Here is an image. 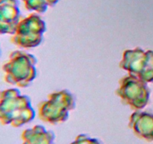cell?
Instances as JSON below:
<instances>
[{
    "label": "cell",
    "instance_id": "obj_10",
    "mask_svg": "<svg viewBox=\"0 0 153 144\" xmlns=\"http://www.w3.org/2000/svg\"><path fill=\"white\" fill-rule=\"evenodd\" d=\"M25 8L29 11L43 14L49 7H54L60 0H22Z\"/></svg>",
    "mask_w": 153,
    "mask_h": 144
},
{
    "label": "cell",
    "instance_id": "obj_8",
    "mask_svg": "<svg viewBox=\"0 0 153 144\" xmlns=\"http://www.w3.org/2000/svg\"><path fill=\"white\" fill-rule=\"evenodd\" d=\"M129 128L141 139L153 141V114L136 110L130 116Z\"/></svg>",
    "mask_w": 153,
    "mask_h": 144
},
{
    "label": "cell",
    "instance_id": "obj_9",
    "mask_svg": "<svg viewBox=\"0 0 153 144\" xmlns=\"http://www.w3.org/2000/svg\"><path fill=\"white\" fill-rule=\"evenodd\" d=\"M22 144H54L55 134L41 125L26 129L22 134Z\"/></svg>",
    "mask_w": 153,
    "mask_h": 144
},
{
    "label": "cell",
    "instance_id": "obj_2",
    "mask_svg": "<svg viewBox=\"0 0 153 144\" xmlns=\"http://www.w3.org/2000/svg\"><path fill=\"white\" fill-rule=\"evenodd\" d=\"M37 60L34 56L22 50H15L2 66L4 80L7 83L26 88L37 76Z\"/></svg>",
    "mask_w": 153,
    "mask_h": 144
},
{
    "label": "cell",
    "instance_id": "obj_3",
    "mask_svg": "<svg viewBox=\"0 0 153 144\" xmlns=\"http://www.w3.org/2000/svg\"><path fill=\"white\" fill-rule=\"evenodd\" d=\"M76 100L73 93L67 89L56 91L48 95V99L37 105L38 115L41 120L52 124L67 121L69 112L76 108Z\"/></svg>",
    "mask_w": 153,
    "mask_h": 144
},
{
    "label": "cell",
    "instance_id": "obj_11",
    "mask_svg": "<svg viewBox=\"0 0 153 144\" xmlns=\"http://www.w3.org/2000/svg\"><path fill=\"white\" fill-rule=\"evenodd\" d=\"M0 52H1V50H0Z\"/></svg>",
    "mask_w": 153,
    "mask_h": 144
},
{
    "label": "cell",
    "instance_id": "obj_5",
    "mask_svg": "<svg viewBox=\"0 0 153 144\" xmlns=\"http://www.w3.org/2000/svg\"><path fill=\"white\" fill-rule=\"evenodd\" d=\"M125 105L132 110L144 108L149 101L150 89L147 82L131 74L124 76L119 80V86L115 92Z\"/></svg>",
    "mask_w": 153,
    "mask_h": 144
},
{
    "label": "cell",
    "instance_id": "obj_4",
    "mask_svg": "<svg viewBox=\"0 0 153 144\" xmlns=\"http://www.w3.org/2000/svg\"><path fill=\"white\" fill-rule=\"evenodd\" d=\"M46 31L44 21L40 16L32 13L20 20L10 41L19 48L37 47L43 41V34Z\"/></svg>",
    "mask_w": 153,
    "mask_h": 144
},
{
    "label": "cell",
    "instance_id": "obj_7",
    "mask_svg": "<svg viewBox=\"0 0 153 144\" xmlns=\"http://www.w3.org/2000/svg\"><path fill=\"white\" fill-rule=\"evenodd\" d=\"M20 17L17 0H0V34L13 35Z\"/></svg>",
    "mask_w": 153,
    "mask_h": 144
},
{
    "label": "cell",
    "instance_id": "obj_6",
    "mask_svg": "<svg viewBox=\"0 0 153 144\" xmlns=\"http://www.w3.org/2000/svg\"><path fill=\"white\" fill-rule=\"evenodd\" d=\"M119 66L128 74L147 83L153 82V50L145 51L140 47L126 50L123 53Z\"/></svg>",
    "mask_w": 153,
    "mask_h": 144
},
{
    "label": "cell",
    "instance_id": "obj_1",
    "mask_svg": "<svg viewBox=\"0 0 153 144\" xmlns=\"http://www.w3.org/2000/svg\"><path fill=\"white\" fill-rule=\"evenodd\" d=\"M34 116L35 111L28 96L21 94L19 90L14 88L0 91L1 124L21 127L32 121Z\"/></svg>",
    "mask_w": 153,
    "mask_h": 144
}]
</instances>
